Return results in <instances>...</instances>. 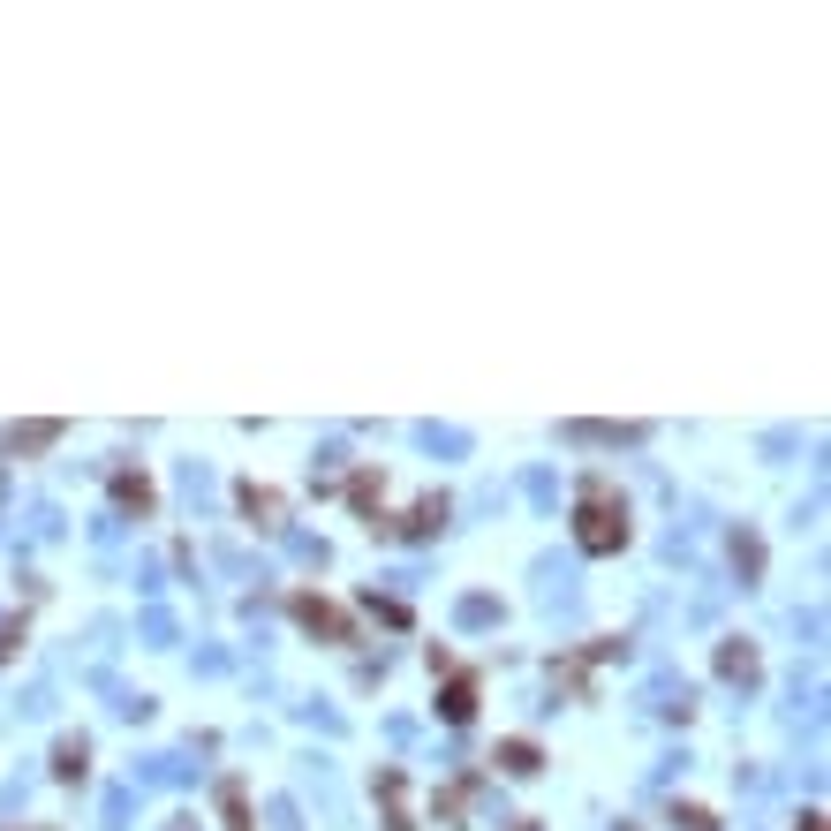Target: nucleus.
I'll return each mask as SVG.
<instances>
[{"instance_id": "nucleus-1", "label": "nucleus", "mask_w": 831, "mask_h": 831, "mask_svg": "<svg viewBox=\"0 0 831 831\" xmlns=\"http://www.w3.org/2000/svg\"><path fill=\"white\" fill-rule=\"evenodd\" d=\"M575 537H582V552H620V544H628V507H620L612 484H582Z\"/></svg>"}, {"instance_id": "nucleus-2", "label": "nucleus", "mask_w": 831, "mask_h": 831, "mask_svg": "<svg viewBox=\"0 0 831 831\" xmlns=\"http://www.w3.org/2000/svg\"><path fill=\"white\" fill-rule=\"evenodd\" d=\"M295 620H303V628H318V635H348V620H340L333 605H318V597H295Z\"/></svg>"}, {"instance_id": "nucleus-3", "label": "nucleus", "mask_w": 831, "mask_h": 831, "mask_svg": "<svg viewBox=\"0 0 831 831\" xmlns=\"http://www.w3.org/2000/svg\"><path fill=\"white\" fill-rule=\"evenodd\" d=\"M144 786H182L189 779V756H144V771H136Z\"/></svg>"}, {"instance_id": "nucleus-4", "label": "nucleus", "mask_w": 831, "mask_h": 831, "mask_svg": "<svg viewBox=\"0 0 831 831\" xmlns=\"http://www.w3.org/2000/svg\"><path fill=\"white\" fill-rule=\"evenodd\" d=\"M431 529H446V499H416V514L401 522V537H431Z\"/></svg>"}, {"instance_id": "nucleus-5", "label": "nucleus", "mask_w": 831, "mask_h": 831, "mask_svg": "<svg viewBox=\"0 0 831 831\" xmlns=\"http://www.w3.org/2000/svg\"><path fill=\"white\" fill-rule=\"evenodd\" d=\"M242 514H250L257 529H280V499H272V492H257V484L242 492Z\"/></svg>"}, {"instance_id": "nucleus-6", "label": "nucleus", "mask_w": 831, "mask_h": 831, "mask_svg": "<svg viewBox=\"0 0 831 831\" xmlns=\"http://www.w3.org/2000/svg\"><path fill=\"white\" fill-rule=\"evenodd\" d=\"M733 567H741V582H756V575H764V544L748 537V529L733 537Z\"/></svg>"}, {"instance_id": "nucleus-7", "label": "nucleus", "mask_w": 831, "mask_h": 831, "mask_svg": "<svg viewBox=\"0 0 831 831\" xmlns=\"http://www.w3.org/2000/svg\"><path fill=\"white\" fill-rule=\"evenodd\" d=\"M439 711H446V718H454V726H461V718H469V711H476V680H469V673H461V680H454V688H446V703H439Z\"/></svg>"}, {"instance_id": "nucleus-8", "label": "nucleus", "mask_w": 831, "mask_h": 831, "mask_svg": "<svg viewBox=\"0 0 831 831\" xmlns=\"http://www.w3.org/2000/svg\"><path fill=\"white\" fill-rule=\"evenodd\" d=\"M718 665H726V680H756V650H748V643H726V650H718Z\"/></svg>"}, {"instance_id": "nucleus-9", "label": "nucleus", "mask_w": 831, "mask_h": 831, "mask_svg": "<svg viewBox=\"0 0 831 831\" xmlns=\"http://www.w3.org/2000/svg\"><path fill=\"white\" fill-rule=\"evenodd\" d=\"M129 809H136V794L114 786V794H106V831H129Z\"/></svg>"}, {"instance_id": "nucleus-10", "label": "nucleus", "mask_w": 831, "mask_h": 831, "mask_svg": "<svg viewBox=\"0 0 831 831\" xmlns=\"http://www.w3.org/2000/svg\"><path fill=\"white\" fill-rule=\"evenodd\" d=\"M84 756H91L84 741H61V748H53V764H61V779H84Z\"/></svg>"}, {"instance_id": "nucleus-11", "label": "nucleus", "mask_w": 831, "mask_h": 831, "mask_svg": "<svg viewBox=\"0 0 831 831\" xmlns=\"http://www.w3.org/2000/svg\"><path fill=\"white\" fill-rule=\"evenodd\" d=\"M499 764H507V771H537V748H529V741H507V748H499Z\"/></svg>"}, {"instance_id": "nucleus-12", "label": "nucleus", "mask_w": 831, "mask_h": 831, "mask_svg": "<svg viewBox=\"0 0 831 831\" xmlns=\"http://www.w3.org/2000/svg\"><path fill=\"white\" fill-rule=\"evenodd\" d=\"M114 499H121V507H136V514H144V499H152V492H144V476H121V484H114Z\"/></svg>"}, {"instance_id": "nucleus-13", "label": "nucleus", "mask_w": 831, "mask_h": 831, "mask_svg": "<svg viewBox=\"0 0 831 831\" xmlns=\"http://www.w3.org/2000/svg\"><path fill=\"white\" fill-rule=\"evenodd\" d=\"M461 620H469V628H484V620H499V605H492V597H469V605H461Z\"/></svg>"}, {"instance_id": "nucleus-14", "label": "nucleus", "mask_w": 831, "mask_h": 831, "mask_svg": "<svg viewBox=\"0 0 831 831\" xmlns=\"http://www.w3.org/2000/svg\"><path fill=\"white\" fill-rule=\"evenodd\" d=\"M673 831H711V816L703 809H673Z\"/></svg>"}, {"instance_id": "nucleus-15", "label": "nucleus", "mask_w": 831, "mask_h": 831, "mask_svg": "<svg viewBox=\"0 0 831 831\" xmlns=\"http://www.w3.org/2000/svg\"><path fill=\"white\" fill-rule=\"evenodd\" d=\"M167 831H189V816H174V824H167Z\"/></svg>"}]
</instances>
